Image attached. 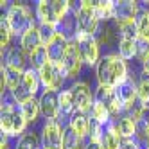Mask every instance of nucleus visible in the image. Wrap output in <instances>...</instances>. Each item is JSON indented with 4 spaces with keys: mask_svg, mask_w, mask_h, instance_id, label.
Here are the masks:
<instances>
[{
    "mask_svg": "<svg viewBox=\"0 0 149 149\" xmlns=\"http://www.w3.org/2000/svg\"><path fill=\"white\" fill-rule=\"evenodd\" d=\"M95 77L101 86L117 88L130 77V68L117 52H110L99 59L97 67H95Z\"/></svg>",
    "mask_w": 149,
    "mask_h": 149,
    "instance_id": "nucleus-1",
    "label": "nucleus"
},
{
    "mask_svg": "<svg viewBox=\"0 0 149 149\" xmlns=\"http://www.w3.org/2000/svg\"><path fill=\"white\" fill-rule=\"evenodd\" d=\"M27 120L22 113L20 104L13 99L11 93L2 95V108H0V130L6 138H20L25 133Z\"/></svg>",
    "mask_w": 149,
    "mask_h": 149,
    "instance_id": "nucleus-2",
    "label": "nucleus"
},
{
    "mask_svg": "<svg viewBox=\"0 0 149 149\" xmlns=\"http://www.w3.org/2000/svg\"><path fill=\"white\" fill-rule=\"evenodd\" d=\"M6 20L9 27H11L13 34L22 38L27 31L34 29V18H33V11L25 6V4H13L7 7V13H6Z\"/></svg>",
    "mask_w": 149,
    "mask_h": 149,
    "instance_id": "nucleus-3",
    "label": "nucleus"
},
{
    "mask_svg": "<svg viewBox=\"0 0 149 149\" xmlns=\"http://www.w3.org/2000/svg\"><path fill=\"white\" fill-rule=\"evenodd\" d=\"M40 74V79H41V86L45 90H54V92H63L67 90L65 88V83L67 79V74L65 68H63V63H52L49 61L43 68L38 70Z\"/></svg>",
    "mask_w": 149,
    "mask_h": 149,
    "instance_id": "nucleus-4",
    "label": "nucleus"
},
{
    "mask_svg": "<svg viewBox=\"0 0 149 149\" xmlns=\"http://www.w3.org/2000/svg\"><path fill=\"white\" fill-rule=\"evenodd\" d=\"M77 24H79V33L95 36L101 25L97 15H95V2H88V0L77 2Z\"/></svg>",
    "mask_w": 149,
    "mask_h": 149,
    "instance_id": "nucleus-5",
    "label": "nucleus"
},
{
    "mask_svg": "<svg viewBox=\"0 0 149 149\" xmlns=\"http://www.w3.org/2000/svg\"><path fill=\"white\" fill-rule=\"evenodd\" d=\"M41 149H65L63 140H65V126L58 120H45L41 126Z\"/></svg>",
    "mask_w": 149,
    "mask_h": 149,
    "instance_id": "nucleus-6",
    "label": "nucleus"
},
{
    "mask_svg": "<svg viewBox=\"0 0 149 149\" xmlns=\"http://www.w3.org/2000/svg\"><path fill=\"white\" fill-rule=\"evenodd\" d=\"M115 93L117 97H119V101L122 102L124 106V113H131L138 104H140V101H138V86H136V79L135 77H127L122 84H119V86L115 88Z\"/></svg>",
    "mask_w": 149,
    "mask_h": 149,
    "instance_id": "nucleus-7",
    "label": "nucleus"
},
{
    "mask_svg": "<svg viewBox=\"0 0 149 149\" xmlns=\"http://www.w3.org/2000/svg\"><path fill=\"white\" fill-rule=\"evenodd\" d=\"M76 43H77V47H79V52H81V58H83V63H84V65H88V67H97V63H99V59H101V56H99L101 45L97 43L95 36L79 33L77 38H76Z\"/></svg>",
    "mask_w": 149,
    "mask_h": 149,
    "instance_id": "nucleus-8",
    "label": "nucleus"
},
{
    "mask_svg": "<svg viewBox=\"0 0 149 149\" xmlns=\"http://www.w3.org/2000/svg\"><path fill=\"white\" fill-rule=\"evenodd\" d=\"M70 92L74 95V102H76V111L88 115L95 104V93L90 90V86L83 81H77L70 84Z\"/></svg>",
    "mask_w": 149,
    "mask_h": 149,
    "instance_id": "nucleus-9",
    "label": "nucleus"
},
{
    "mask_svg": "<svg viewBox=\"0 0 149 149\" xmlns=\"http://www.w3.org/2000/svg\"><path fill=\"white\" fill-rule=\"evenodd\" d=\"M76 2H70V11L63 16L59 22L56 24L58 29V36H61L63 40H67L68 43L70 41H76L77 34H79V24H77V6H74Z\"/></svg>",
    "mask_w": 149,
    "mask_h": 149,
    "instance_id": "nucleus-10",
    "label": "nucleus"
},
{
    "mask_svg": "<svg viewBox=\"0 0 149 149\" xmlns=\"http://www.w3.org/2000/svg\"><path fill=\"white\" fill-rule=\"evenodd\" d=\"M63 68H65V74H67V79L68 81H74L79 72H81V67L84 65L83 63V58H81V52H79V47L76 41H70L68 43V49H67V54L63 58Z\"/></svg>",
    "mask_w": 149,
    "mask_h": 149,
    "instance_id": "nucleus-11",
    "label": "nucleus"
},
{
    "mask_svg": "<svg viewBox=\"0 0 149 149\" xmlns=\"http://www.w3.org/2000/svg\"><path fill=\"white\" fill-rule=\"evenodd\" d=\"M40 106L45 120H58L59 119V92L43 90V93L40 95Z\"/></svg>",
    "mask_w": 149,
    "mask_h": 149,
    "instance_id": "nucleus-12",
    "label": "nucleus"
},
{
    "mask_svg": "<svg viewBox=\"0 0 149 149\" xmlns=\"http://www.w3.org/2000/svg\"><path fill=\"white\" fill-rule=\"evenodd\" d=\"M142 11L140 2H133V0H124V2H115V24H124V22H135L138 13Z\"/></svg>",
    "mask_w": 149,
    "mask_h": 149,
    "instance_id": "nucleus-13",
    "label": "nucleus"
},
{
    "mask_svg": "<svg viewBox=\"0 0 149 149\" xmlns=\"http://www.w3.org/2000/svg\"><path fill=\"white\" fill-rule=\"evenodd\" d=\"M2 56H4V65L18 68V70H22V72L25 70V65L29 63V54L20 45L11 47L7 52H4Z\"/></svg>",
    "mask_w": 149,
    "mask_h": 149,
    "instance_id": "nucleus-14",
    "label": "nucleus"
},
{
    "mask_svg": "<svg viewBox=\"0 0 149 149\" xmlns=\"http://www.w3.org/2000/svg\"><path fill=\"white\" fill-rule=\"evenodd\" d=\"M74 111H76V102H74V95H72L70 88L59 92V119H58V122L63 126H65V122L68 124Z\"/></svg>",
    "mask_w": 149,
    "mask_h": 149,
    "instance_id": "nucleus-15",
    "label": "nucleus"
},
{
    "mask_svg": "<svg viewBox=\"0 0 149 149\" xmlns=\"http://www.w3.org/2000/svg\"><path fill=\"white\" fill-rule=\"evenodd\" d=\"M22 77H24V72L18 70V68H13V67H7L2 63V95L9 90L13 92L20 86L22 83Z\"/></svg>",
    "mask_w": 149,
    "mask_h": 149,
    "instance_id": "nucleus-16",
    "label": "nucleus"
},
{
    "mask_svg": "<svg viewBox=\"0 0 149 149\" xmlns=\"http://www.w3.org/2000/svg\"><path fill=\"white\" fill-rule=\"evenodd\" d=\"M34 16L38 18L40 25H56V24H58V16H56V13H54L52 2H45V0H40V2H36Z\"/></svg>",
    "mask_w": 149,
    "mask_h": 149,
    "instance_id": "nucleus-17",
    "label": "nucleus"
},
{
    "mask_svg": "<svg viewBox=\"0 0 149 149\" xmlns=\"http://www.w3.org/2000/svg\"><path fill=\"white\" fill-rule=\"evenodd\" d=\"M115 120V126L119 130L122 140H131V138L136 136V119L130 113H124L120 115L119 119H113Z\"/></svg>",
    "mask_w": 149,
    "mask_h": 149,
    "instance_id": "nucleus-18",
    "label": "nucleus"
},
{
    "mask_svg": "<svg viewBox=\"0 0 149 149\" xmlns=\"http://www.w3.org/2000/svg\"><path fill=\"white\" fill-rule=\"evenodd\" d=\"M72 131H76L81 138H88L90 133V126H92V119L86 113H81V111H74V115L70 117V120L67 124Z\"/></svg>",
    "mask_w": 149,
    "mask_h": 149,
    "instance_id": "nucleus-19",
    "label": "nucleus"
},
{
    "mask_svg": "<svg viewBox=\"0 0 149 149\" xmlns=\"http://www.w3.org/2000/svg\"><path fill=\"white\" fill-rule=\"evenodd\" d=\"M122 144V136L119 133L115 126V120L111 119V122L104 127V135H102V140H101V149H119Z\"/></svg>",
    "mask_w": 149,
    "mask_h": 149,
    "instance_id": "nucleus-20",
    "label": "nucleus"
},
{
    "mask_svg": "<svg viewBox=\"0 0 149 149\" xmlns=\"http://www.w3.org/2000/svg\"><path fill=\"white\" fill-rule=\"evenodd\" d=\"M67 49H68V41L63 40L61 36H58V38L47 47L50 61H52V63H61L63 58H65V54H67Z\"/></svg>",
    "mask_w": 149,
    "mask_h": 149,
    "instance_id": "nucleus-21",
    "label": "nucleus"
},
{
    "mask_svg": "<svg viewBox=\"0 0 149 149\" xmlns=\"http://www.w3.org/2000/svg\"><path fill=\"white\" fill-rule=\"evenodd\" d=\"M22 83H24V86L31 92L36 97L38 95V92H40V86H41V79H40V74H38V70H34V68H31V67H27L25 70H24V77H22Z\"/></svg>",
    "mask_w": 149,
    "mask_h": 149,
    "instance_id": "nucleus-22",
    "label": "nucleus"
},
{
    "mask_svg": "<svg viewBox=\"0 0 149 149\" xmlns=\"http://www.w3.org/2000/svg\"><path fill=\"white\" fill-rule=\"evenodd\" d=\"M49 61H50V58H49V50L45 45H40L36 50H33L29 54V67L34 68V70L43 68Z\"/></svg>",
    "mask_w": 149,
    "mask_h": 149,
    "instance_id": "nucleus-23",
    "label": "nucleus"
},
{
    "mask_svg": "<svg viewBox=\"0 0 149 149\" xmlns=\"http://www.w3.org/2000/svg\"><path fill=\"white\" fill-rule=\"evenodd\" d=\"M41 45V40H40V33H38V27L27 31V33L20 38V47H22L27 54H31L33 50H36Z\"/></svg>",
    "mask_w": 149,
    "mask_h": 149,
    "instance_id": "nucleus-24",
    "label": "nucleus"
},
{
    "mask_svg": "<svg viewBox=\"0 0 149 149\" xmlns=\"http://www.w3.org/2000/svg\"><path fill=\"white\" fill-rule=\"evenodd\" d=\"M90 119L93 122H97V124H101V126L106 127V126L111 122V113H110V110L106 108L104 104L95 102L93 108H92V111H90Z\"/></svg>",
    "mask_w": 149,
    "mask_h": 149,
    "instance_id": "nucleus-25",
    "label": "nucleus"
},
{
    "mask_svg": "<svg viewBox=\"0 0 149 149\" xmlns=\"http://www.w3.org/2000/svg\"><path fill=\"white\" fill-rule=\"evenodd\" d=\"M22 113H24V117H25V120L27 122H36L38 120V117L41 115V106H40V99H36V97H33L31 101H27V102H24L22 106Z\"/></svg>",
    "mask_w": 149,
    "mask_h": 149,
    "instance_id": "nucleus-26",
    "label": "nucleus"
},
{
    "mask_svg": "<svg viewBox=\"0 0 149 149\" xmlns=\"http://www.w3.org/2000/svg\"><path fill=\"white\" fill-rule=\"evenodd\" d=\"M117 54H119L124 61L136 59V40H126V38H122L119 47H117Z\"/></svg>",
    "mask_w": 149,
    "mask_h": 149,
    "instance_id": "nucleus-27",
    "label": "nucleus"
},
{
    "mask_svg": "<svg viewBox=\"0 0 149 149\" xmlns=\"http://www.w3.org/2000/svg\"><path fill=\"white\" fill-rule=\"evenodd\" d=\"M95 15L99 22H110L115 16V2L104 0V2H95Z\"/></svg>",
    "mask_w": 149,
    "mask_h": 149,
    "instance_id": "nucleus-28",
    "label": "nucleus"
},
{
    "mask_svg": "<svg viewBox=\"0 0 149 149\" xmlns=\"http://www.w3.org/2000/svg\"><path fill=\"white\" fill-rule=\"evenodd\" d=\"M40 144H41V140L38 138V135H36L34 131H25V133L16 140L15 149H41Z\"/></svg>",
    "mask_w": 149,
    "mask_h": 149,
    "instance_id": "nucleus-29",
    "label": "nucleus"
},
{
    "mask_svg": "<svg viewBox=\"0 0 149 149\" xmlns=\"http://www.w3.org/2000/svg\"><path fill=\"white\" fill-rule=\"evenodd\" d=\"M136 29H138V38H144L149 41V6H142V11L136 16Z\"/></svg>",
    "mask_w": 149,
    "mask_h": 149,
    "instance_id": "nucleus-30",
    "label": "nucleus"
},
{
    "mask_svg": "<svg viewBox=\"0 0 149 149\" xmlns=\"http://www.w3.org/2000/svg\"><path fill=\"white\" fill-rule=\"evenodd\" d=\"M88 142H84L76 131H72L68 126H65V140H63V147L65 149H84Z\"/></svg>",
    "mask_w": 149,
    "mask_h": 149,
    "instance_id": "nucleus-31",
    "label": "nucleus"
},
{
    "mask_svg": "<svg viewBox=\"0 0 149 149\" xmlns=\"http://www.w3.org/2000/svg\"><path fill=\"white\" fill-rule=\"evenodd\" d=\"M15 34H13L11 27H9L6 16H2V20H0V45H2V54L11 49V47H9V43H11V38Z\"/></svg>",
    "mask_w": 149,
    "mask_h": 149,
    "instance_id": "nucleus-32",
    "label": "nucleus"
},
{
    "mask_svg": "<svg viewBox=\"0 0 149 149\" xmlns=\"http://www.w3.org/2000/svg\"><path fill=\"white\" fill-rule=\"evenodd\" d=\"M38 33H40L41 45H45V47H49L52 41L58 38V29H56V25H38Z\"/></svg>",
    "mask_w": 149,
    "mask_h": 149,
    "instance_id": "nucleus-33",
    "label": "nucleus"
},
{
    "mask_svg": "<svg viewBox=\"0 0 149 149\" xmlns=\"http://www.w3.org/2000/svg\"><path fill=\"white\" fill-rule=\"evenodd\" d=\"M138 101L142 104H149V76L144 72H140V77H138Z\"/></svg>",
    "mask_w": 149,
    "mask_h": 149,
    "instance_id": "nucleus-34",
    "label": "nucleus"
},
{
    "mask_svg": "<svg viewBox=\"0 0 149 149\" xmlns=\"http://www.w3.org/2000/svg\"><path fill=\"white\" fill-rule=\"evenodd\" d=\"M119 29L120 40H138V29H136V22H124V24H117Z\"/></svg>",
    "mask_w": 149,
    "mask_h": 149,
    "instance_id": "nucleus-35",
    "label": "nucleus"
},
{
    "mask_svg": "<svg viewBox=\"0 0 149 149\" xmlns=\"http://www.w3.org/2000/svg\"><path fill=\"white\" fill-rule=\"evenodd\" d=\"M136 59H138L140 65L149 59V41L144 40V38L136 40Z\"/></svg>",
    "mask_w": 149,
    "mask_h": 149,
    "instance_id": "nucleus-36",
    "label": "nucleus"
},
{
    "mask_svg": "<svg viewBox=\"0 0 149 149\" xmlns=\"http://www.w3.org/2000/svg\"><path fill=\"white\" fill-rule=\"evenodd\" d=\"M102 135H104V126H101V124H97V122L92 120L90 133H88V142H92V144H99V146H101Z\"/></svg>",
    "mask_w": 149,
    "mask_h": 149,
    "instance_id": "nucleus-37",
    "label": "nucleus"
},
{
    "mask_svg": "<svg viewBox=\"0 0 149 149\" xmlns=\"http://www.w3.org/2000/svg\"><path fill=\"white\" fill-rule=\"evenodd\" d=\"M119 149H142V146L138 144L135 138H131V140H122V144H120Z\"/></svg>",
    "mask_w": 149,
    "mask_h": 149,
    "instance_id": "nucleus-38",
    "label": "nucleus"
},
{
    "mask_svg": "<svg viewBox=\"0 0 149 149\" xmlns=\"http://www.w3.org/2000/svg\"><path fill=\"white\" fill-rule=\"evenodd\" d=\"M0 149H11V144H9V138L2 136V144H0Z\"/></svg>",
    "mask_w": 149,
    "mask_h": 149,
    "instance_id": "nucleus-39",
    "label": "nucleus"
},
{
    "mask_svg": "<svg viewBox=\"0 0 149 149\" xmlns=\"http://www.w3.org/2000/svg\"><path fill=\"white\" fill-rule=\"evenodd\" d=\"M140 67H142V72H144V74H147V76H149V59H147L146 63H142Z\"/></svg>",
    "mask_w": 149,
    "mask_h": 149,
    "instance_id": "nucleus-40",
    "label": "nucleus"
},
{
    "mask_svg": "<svg viewBox=\"0 0 149 149\" xmlns=\"http://www.w3.org/2000/svg\"><path fill=\"white\" fill-rule=\"evenodd\" d=\"M84 149H101V146H99V144H92V142H88Z\"/></svg>",
    "mask_w": 149,
    "mask_h": 149,
    "instance_id": "nucleus-41",
    "label": "nucleus"
},
{
    "mask_svg": "<svg viewBox=\"0 0 149 149\" xmlns=\"http://www.w3.org/2000/svg\"><path fill=\"white\" fill-rule=\"evenodd\" d=\"M144 149H149V127H147V135H146V144H144Z\"/></svg>",
    "mask_w": 149,
    "mask_h": 149,
    "instance_id": "nucleus-42",
    "label": "nucleus"
}]
</instances>
